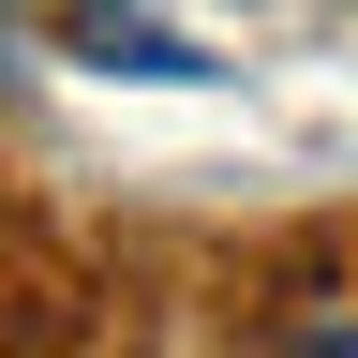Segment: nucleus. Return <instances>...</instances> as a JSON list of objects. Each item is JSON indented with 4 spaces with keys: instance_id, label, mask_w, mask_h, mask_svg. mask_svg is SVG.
Returning a JSON list of instances; mask_svg holds the SVG:
<instances>
[{
    "instance_id": "1",
    "label": "nucleus",
    "mask_w": 358,
    "mask_h": 358,
    "mask_svg": "<svg viewBox=\"0 0 358 358\" xmlns=\"http://www.w3.org/2000/svg\"><path fill=\"white\" fill-rule=\"evenodd\" d=\"M75 60H105V75H164V90H194L209 60H194V45H179V30H150V15H134V0H75Z\"/></svg>"
},
{
    "instance_id": "2",
    "label": "nucleus",
    "mask_w": 358,
    "mask_h": 358,
    "mask_svg": "<svg viewBox=\"0 0 358 358\" xmlns=\"http://www.w3.org/2000/svg\"><path fill=\"white\" fill-rule=\"evenodd\" d=\"M299 358H358V313H329V329H313V343H299Z\"/></svg>"
}]
</instances>
